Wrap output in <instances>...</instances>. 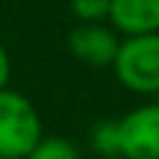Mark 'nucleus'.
Returning <instances> with one entry per match:
<instances>
[{
    "label": "nucleus",
    "mask_w": 159,
    "mask_h": 159,
    "mask_svg": "<svg viewBox=\"0 0 159 159\" xmlns=\"http://www.w3.org/2000/svg\"><path fill=\"white\" fill-rule=\"evenodd\" d=\"M27 159H82L80 149L65 137H45Z\"/></svg>",
    "instance_id": "nucleus-6"
},
{
    "label": "nucleus",
    "mask_w": 159,
    "mask_h": 159,
    "mask_svg": "<svg viewBox=\"0 0 159 159\" xmlns=\"http://www.w3.org/2000/svg\"><path fill=\"white\" fill-rule=\"evenodd\" d=\"M107 20L124 37L159 32V0H112Z\"/></svg>",
    "instance_id": "nucleus-5"
},
{
    "label": "nucleus",
    "mask_w": 159,
    "mask_h": 159,
    "mask_svg": "<svg viewBox=\"0 0 159 159\" xmlns=\"http://www.w3.org/2000/svg\"><path fill=\"white\" fill-rule=\"evenodd\" d=\"M157 104H159V94H157Z\"/></svg>",
    "instance_id": "nucleus-10"
},
{
    "label": "nucleus",
    "mask_w": 159,
    "mask_h": 159,
    "mask_svg": "<svg viewBox=\"0 0 159 159\" xmlns=\"http://www.w3.org/2000/svg\"><path fill=\"white\" fill-rule=\"evenodd\" d=\"M112 0H70V12L77 22H104L109 17Z\"/></svg>",
    "instance_id": "nucleus-7"
},
{
    "label": "nucleus",
    "mask_w": 159,
    "mask_h": 159,
    "mask_svg": "<svg viewBox=\"0 0 159 159\" xmlns=\"http://www.w3.org/2000/svg\"><path fill=\"white\" fill-rule=\"evenodd\" d=\"M117 30L104 22H77L67 35V50L89 67H112L119 52Z\"/></svg>",
    "instance_id": "nucleus-4"
},
{
    "label": "nucleus",
    "mask_w": 159,
    "mask_h": 159,
    "mask_svg": "<svg viewBox=\"0 0 159 159\" xmlns=\"http://www.w3.org/2000/svg\"><path fill=\"white\" fill-rule=\"evenodd\" d=\"M10 82V55L5 50V45L0 42V89H5Z\"/></svg>",
    "instance_id": "nucleus-9"
},
{
    "label": "nucleus",
    "mask_w": 159,
    "mask_h": 159,
    "mask_svg": "<svg viewBox=\"0 0 159 159\" xmlns=\"http://www.w3.org/2000/svg\"><path fill=\"white\" fill-rule=\"evenodd\" d=\"M42 139L37 107L15 89H0V157L27 159Z\"/></svg>",
    "instance_id": "nucleus-1"
},
{
    "label": "nucleus",
    "mask_w": 159,
    "mask_h": 159,
    "mask_svg": "<svg viewBox=\"0 0 159 159\" xmlns=\"http://www.w3.org/2000/svg\"><path fill=\"white\" fill-rule=\"evenodd\" d=\"M112 70L129 92L159 94V32L124 37Z\"/></svg>",
    "instance_id": "nucleus-2"
},
{
    "label": "nucleus",
    "mask_w": 159,
    "mask_h": 159,
    "mask_svg": "<svg viewBox=\"0 0 159 159\" xmlns=\"http://www.w3.org/2000/svg\"><path fill=\"white\" fill-rule=\"evenodd\" d=\"M0 159H10V157H0Z\"/></svg>",
    "instance_id": "nucleus-11"
},
{
    "label": "nucleus",
    "mask_w": 159,
    "mask_h": 159,
    "mask_svg": "<svg viewBox=\"0 0 159 159\" xmlns=\"http://www.w3.org/2000/svg\"><path fill=\"white\" fill-rule=\"evenodd\" d=\"M122 159H159V104H142L117 119Z\"/></svg>",
    "instance_id": "nucleus-3"
},
{
    "label": "nucleus",
    "mask_w": 159,
    "mask_h": 159,
    "mask_svg": "<svg viewBox=\"0 0 159 159\" xmlns=\"http://www.w3.org/2000/svg\"><path fill=\"white\" fill-rule=\"evenodd\" d=\"M92 147L104 154V157H119V144H117V119L114 122H102L92 129Z\"/></svg>",
    "instance_id": "nucleus-8"
}]
</instances>
